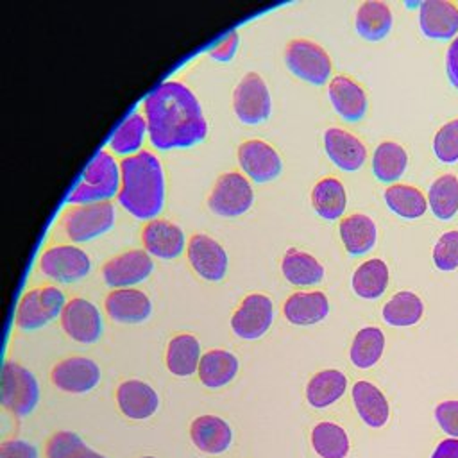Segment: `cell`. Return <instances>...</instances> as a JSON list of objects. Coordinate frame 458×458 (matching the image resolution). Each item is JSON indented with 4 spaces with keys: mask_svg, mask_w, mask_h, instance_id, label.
Here are the masks:
<instances>
[{
    "mask_svg": "<svg viewBox=\"0 0 458 458\" xmlns=\"http://www.w3.org/2000/svg\"><path fill=\"white\" fill-rule=\"evenodd\" d=\"M143 113L150 143L161 150L193 147L206 138L208 123L200 104L182 82H161L145 98Z\"/></svg>",
    "mask_w": 458,
    "mask_h": 458,
    "instance_id": "6da1fadb",
    "label": "cell"
},
{
    "mask_svg": "<svg viewBox=\"0 0 458 458\" xmlns=\"http://www.w3.org/2000/svg\"><path fill=\"white\" fill-rule=\"evenodd\" d=\"M118 200L140 220H154V216L163 209V168L150 150H140L120 161Z\"/></svg>",
    "mask_w": 458,
    "mask_h": 458,
    "instance_id": "7a4b0ae2",
    "label": "cell"
},
{
    "mask_svg": "<svg viewBox=\"0 0 458 458\" xmlns=\"http://www.w3.org/2000/svg\"><path fill=\"white\" fill-rule=\"evenodd\" d=\"M120 191V166L114 157L100 150L84 170V175L77 188L70 193V204H91L109 200Z\"/></svg>",
    "mask_w": 458,
    "mask_h": 458,
    "instance_id": "3957f363",
    "label": "cell"
},
{
    "mask_svg": "<svg viewBox=\"0 0 458 458\" xmlns=\"http://www.w3.org/2000/svg\"><path fill=\"white\" fill-rule=\"evenodd\" d=\"M114 225V206L111 200L77 204L61 216V229L75 243L93 240Z\"/></svg>",
    "mask_w": 458,
    "mask_h": 458,
    "instance_id": "277c9868",
    "label": "cell"
},
{
    "mask_svg": "<svg viewBox=\"0 0 458 458\" xmlns=\"http://www.w3.org/2000/svg\"><path fill=\"white\" fill-rule=\"evenodd\" d=\"M0 401L13 415H29L39 401V386L34 374L23 365L7 360L2 369Z\"/></svg>",
    "mask_w": 458,
    "mask_h": 458,
    "instance_id": "5b68a950",
    "label": "cell"
},
{
    "mask_svg": "<svg viewBox=\"0 0 458 458\" xmlns=\"http://www.w3.org/2000/svg\"><path fill=\"white\" fill-rule=\"evenodd\" d=\"M68 301L57 286H38L23 293L16 310V326L23 331H34L61 317Z\"/></svg>",
    "mask_w": 458,
    "mask_h": 458,
    "instance_id": "8992f818",
    "label": "cell"
},
{
    "mask_svg": "<svg viewBox=\"0 0 458 458\" xmlns=\"http://www.w3.org/2000/svg\"><path fill=\"white\" fill-rule=\"evenodd\" d=\"M284 63L295 77L315 86L326 84L333 68L329 54L310 39H292L284 50Z\"/></svg>",
    "mask_w": 458,
    "mask_h": 458,
    "instance_id": "52a82bcc",
    "label": "cell"
},
{
    "mask_svg": "<svg viewBox=\"0 0 458 458\" xmlns=\"http://www.w3.org/2000/svg\"><path fill=\"white\" fill-rule=\"evenodd\" d=\"M252 200L254 191L249 179L238 172H225L216 179L208 197V206L215 215L233 218L249 211Z\"/></svg>",
    "mask_w": 458,
    "mask_h": 458,
    "instance_id": "ba28073f",
    "label": "cell"
},
{
    "mask_svg": "<svg viewBox=\"0 0 458 458\" xmlns=\"http://www.w3.org/2000/svg\"><path fill=\"white\" fill-rule=\"evenodd\" d=\"M233 109L240 122L258 125L270 116L272 100L263 77L250 72L240 79L233 93Z\"/></svg>",
    "mask_w": 458,
    "mask_h": 458,
    "instance_id": "9c48e42d",
    "label": "cell"
},
{
    "mask_svg": "<svg viewBox=\"0 0 458 458\" xmlns=\"http://www.w3.org/2000/svg\"><path fill=\"white\" fill-rule=\"evenodd\" d=\"M39 268L50 279L73 283L89 274L91 259L86 250L75 245H52L41 254Z\"/></svg>",
    "mask_w": 458,
    "mask_h": 458,
    "instance_id": "30bf717a",
    "label": "cell"
},
{
    "mask_svg": "<svg viewBox=\"0 0 458 458\" xmlns=\"http://www.w3.org/2000/svg\"><path fill=\"white\" fill-rule=\"evenodd\" d=\"M154 270V261L145 249H131L111 259L102 267V279L113 290L129 288L145 281Z\"/></svg>",
    "mask_w": 458,
    "mask_h": 458,
    "instance_id": "8fae6325",
    "label": "cell"
},
{
    "mask_svg": "<svg viewBox=\"0 0 458 458\" xmlns=\"http://www.w3.org/2000/svg\"><path fill=\"white\" fill-rule=\"evenodd\" d=\"M63 331L77 344H95L102 335V317L98 308L82 297L70 299L59 317Z\"/></svg>",
    "mask_w": 458,
    "mask_h": 458,
    "instance_id": "7c38bea8",
    "label": "cell"
},
{
    "mask_svg": "<svg viewBox=\"0 0 458 458\" xmlns=\"http://www.w3.org/2000/svg\"><path fill=\"white\" fill-rule=\"evenodd\" d=\"M272 320V301L263 293H249L233 313L231 327L243 340H258L270 329Z\"/></svg>",
    "mask_w": 458,
    "mask_h": 458,
    "instance_id": "4fadbf2b",
    "label": "cell"
},
{
    "mask_svg": "<svg viewBox=\"0 0 458 458\" xmlns=\"http://www.w3.org/2000/svg\"><path fill=\"white\" fill-rule=\"evenodd\" d=\"M52 383L68 394H86L100 381V367L84 356H70L57 361L50 372Z\"/></svg>",
    "mask_w": 458,
    "mask_h": 458,
    "instance_id": "5bb4252c",
    "label": "cell"
},
{
    "mask_svg": "<svg viewBox=\"0 0 458 458\" xmlns=\"http://www.w3.org/2000/svg\"><path fill=\"white\" fill-rule=\"evenodd\" d=\"M238 163L245 175L254 182H268L283 170L277 150L263 140L243 141L238 147Z\"/></svg>",
    "mask_w": 458,
    "mask_h": 458,
    "instance_id": "9a60e30c",
    "label": "cell"
},
{
    "mask_svg": "<svg viewBox=\"0 0 458 458\" xmlns=\"http://www.w3.org/2000/svg\"><path fill=\"white\" fill-rule=\"evenodd\" d=\"M188 261L191 268L206 281L225 277L229 258L225 249L208 234H193L188 242Z\"/></svg>",
    "mask_w": 458,
    "mask_h": 458,
    "instance_id": "2e32d148",
    "label": "cell"
},
{
    "mask_svg": "<svg viewBox=\"0 0 458 458\" xmlns=\"http://www.w3.org/2000/svg\"><path fill=\"white\" fill-rule=\"evenodd\" d=\"M324 150L327 157L344 172H356L367 159V147L360 138L340 127L324 132Z\"/></svg>",
    "mask_w": 458,
    "mask_h": 458,
    "instance_id": "e0dca14e",
    "label": "cell"
},
{
    "mask_svg": "<svg viewBox=\"0 0 458 458\" xmlns=\"http://www.w3.org/2000/svg\"><path fill=\"white\" fill-rule=\"evenodd\" d=\"M143 249L159 259H174L184 249V233L182 229L163 218L150 220L141 231Z\"/></svg>",
    "mask_w": 458,
    "mask_h": 458,
    "instance_id": "ac0fdd59",
    "label": "cell"
},
{
    "mask_svg": "<svg viewBox=\"0 0 458 458\" xmlns=\"http://www.w3.org/2000/svg\"><path fill=\"white\" fill-rule=\"evenodd\" d=\"M106 313L120 324H140L152 313V302L141 290L116 288L104 301Z\"/></svg>",
    "mask_w": 458,
    "mask_h": 458,
    "instance_id": "d6986e66",
    "label": "cell"
},
{
    "mask_svg": "<svg viewBox=\"0 0 458 458\" xmlns=\"http://www.w3.org/2000/svg\"><path fill=\"white\" fill-rule=\"evenodd\" d=\"M419 25L429 39L458 36V5L449 0H426L419 9Z\"/></svg>",
    "mask_w": 458,
    "mask_h": 458,
    "instance_id": "ffe728a7",
    "label": "cell"
},
{
    "mask_svg": "<svg viewBox=\"0 0 458 458\" xmlns=\"http://www.w3.org/2000/svg\"><path fill=\"white\" fill-rule=\"evenodd\" d=\"M116 404L127 419L145 420L157 411L159 397L145 381L127 379L116 388Z\"/></svg>",
    "mask_w": 458,
    "mask_h": 458,
    "instance_id": "44dd1931",
    "label": "cell"
},
{
    "mask_svg": "<svg viewBox=\"0 0 458 458\" xmlns=\"http://www.w3.org/2000/svg\"><path fill=\"white\" fill-rule=\"evenodd\" d=\"M190 438L199 451L206 454H220L229 449L233 429L218 415H200L190 424Z\"/></svg>",
    "mask_w": 458,
    "mask_h": 458,
    "instance_id": "7402d4cb",
    "label": "cell"
},
{
    "mask_svg": "<svg viewBox=\"0 0 458 458\" xmlns=\"http://www.w3.org/2000/svg\"><path fill=\"white\" fill-rule=\"evenodd\" d=\"M329 100L335 111L347 122L361 120L367 111V93L349 75H336L331 79Z\"/></svg>",
    "mask_w": 458,
    "mask_h": 458,
    "instance_id": "603a6c76",
    "label": "cell"
},
{
    "mask_svg": "<svg viewBox=\"0 0 458 458\" xmlns=\"http://www.w3.org/2000/svg\"><path fill=\"white\" fill-rule=\"evenodd\" d=\"M354 408L369 428H383L390 417V406L385 394L370 381L360 379L351 388Z\"/></svg>",
    "mask_w": 458,
    "mask_h": 458,
    "instance_id": "cb8c5ba5",
    "label": "cell"
},
{
    "mask_svg": "<svg viewBox=\"0 0 458 458\" xmlns=\"http://www.w3.org/2000/svg\"><path fill=\"white\" fill-rule=\"evenodd\" d=\"M283 313L290 324L313 326L322 322L329 313V301L324 292H295L284 304Z\"/></svg>",
    "mask_w": 458,
    "mask_h": 458,
    "instance_id": "d4e9b609",
    "label": "cell"
},
{
    "mask_svg": "<svg viewBox=\"0 0 458 458\" xmlns=\"http://www.w3.org/2000/svg\"><path fill=\"white\" fill-rule=\"evenodd\" d=\"M238 372V358L225 349H211L200 356L199 379L208 388L225 386Z\"/></svg>",
    "mask_w": 458,
    "mask_h": 458,
    "instance_id": "484cf974",
    "label": "cell"
},
{
    "mask_svg": "<svg viewBox=\"0 0 458 458\" xmlns=\"http://www.w3.org/2000/svg\"><path fill=\"white\" fill-rule=\"evenodd\" d=\"M392 11L381 0H365L360 4L354 18L356 32L367 41H379L388 36L392 29Z\"/></svg>",
    "mask_w": 458,
    "mask_h": 458,
    "instance_id": "4316f807",
    "label": "cell"
},
{
    "mask_svg": "<svg viewBox=\"0 0 458 458\" xmlns=\"http://www.w3.org/2000/svg\"><path fill=\"white\" fill-rule=\"evenodd\" d=\"M165 361L168 370L177 377H188L199 369L200 361V344L190 333L175 335L168 345Z\"/></svg>",
    "mask_w": 458,
    "mask_h": 458,
    "instance_id": "83f0119b",
    "label": "cell"
},
{
    "mask_svg": "<svg viewBox=\"0 0 458 458\" xmlns=\"http://www.w3.org/2000/svg\"><path fill=\"white\" fill-rule=\"evenodd\" d=\"M338 229H340V238L344 242V247L351 256L367 254L376 245V238H377L376 224L370 216L363 213H354L345 216L340 222Z\"/></svg>",
    "mask_w": 458,
    "mask_h": 458,
    "instance_id": "f1b7e54d",
    "label": "cell"
},
{
    "mask_svg": "<svg viewBox=\"0 0 458 458\" xmlns=\"http://www.w3.org/2000/svg\"><path fill=\"white\" fill-rule=\"evenodd\" d=\"M281 272L293 286H313L324 279V267L320 261L299 249H288L281 259Z\"/></svg>",
    "mask_w": 458,
    "mask_h": 458,
    "instance_id": "f546056e",
    "label": "cell"
},
{
    "mask_svg": "<svg viewBox=\"0 0 458 458\" xmlns=\"http://www.w3.org/2000/svg\"><path fill=\"white\" fill-rule=\"evenodd\" d=\"M347 388V377L336 369L317 372L306 385V399L313 408H327L335 404Z\"/></svg>",
    "mask_w": 458,
    "mask_h": 458,
    "instance_id": "4dcf8cb0",
    "label": "cell"
},
{
    "mask_svg": "<svg viewBox=\"0 0 458 458\" xmlns=\"http://www.w3.org/2000/svg\"><path fill=\"white\" fill-rule=\"evenodd\" d=\"M311 206L324 220H336L347 206V193L336 177H322L311 190Z\"/></svg>",
    "mask_w": 458,
    "mask_h": 458,
    "instance_id": "1f68e13d",
    "label": "cell"
},
{
    "mask_svg": "<svg viewBox=\"0 0 458 458\" xmlns=\"http://www.w3.org/2000/svg\"><path fill=\"white\" fill-rule=\"evenodd\" d=\"M352 292L367 301L379 299L388 286V267L383 259L372 258L358 265L351 279Z\"/></svg>",
    "mask_w": 458,
    "mask_h": 458,
    "instance_id": "d6a6232c",
    "label": "cell"
},
{
    "mask_svg": "<svg viewBox=\"0 0 458 458\" xmlns=\"http://www.w3.org/2000/svg\"><path fill=\"white\" fill-rule=\"evenodd\" d=\"M383 197H385L388 209L406 220L419 218L428 209V199L424 197V193L419 188H415L411 184L395 182L385 190Z\"/></svg>",
    "mask_w": 458,
    "mask_h": 458,
    "instance_id": "836d02e7",
    "label": "cell"
},
{
    "mask_svg": "<svg viewBox=\"0 0 458 458\" xmlns=\"http://www.w3.org/2000/svg\"><path fill=\"white\" fill-rule=\"evenodd\" d=\"M383 320L394 327L415 326L424 315V302L413 292H397L383 306Z\"/></svg>",
    "mask_w": 458,
    "mask_h": 458,
    "instance_id": "e575fe53",
    "label": "cell"
},
{
    "mask_svg": "<svg viewBox=\"0 0 458 458\" xmlns=\"http://www.w3.org/2000/svg\"><path fill=\"white\" fill-rule=\"evenodd\" d=\"M408 166L406 150L395 141H381L372 156V174L381 182L397 181Z\"/></svg>",
    "mask_w": 458,
    "mask_h": 458,
    "instance_id": "d590c367",
    "label": "cell"
},
{
    "mask_svg": "<svg viewBox=\"0 0 458 458\" xmlns=\"http://www.w3.org/2000/svg\"><path fill=\"white\" fill-rule=\"evenodd\" d=\"M385 351V335L376 326L361 327L351 344L349 358L354 367L358 369H370L374 367Z\"/></svg>",
    "mask_w": 458,
    "mask_h": 458,
    "instance_id": "8d00e7d4",
    "label": "cell"
},
{
    "mask_svg": "<svg viewBox=\"0 0 458 458\" xmlns=\"http://www.w3.org/2000/svg\"><path fill=\"white\" fill-rule=\"evenodd\" d=\"M311 447L320 458H345L351 449L347 431L335 422H318L311 429Z\"/></svg>",
    "mask_w": 458,
    "mask_h": 458,
    "instance_id": "74e56055",
    "label": "cell"
},
{
    "mask_svg": "<svg viewBox=\"0 0 458 458\" xmlns=\"http://www.w3.org/2000/svg\"><path fill=\"white\" fill-rule=\"evenodd\" d=\"M431 213L438 220H449L458 211V177L453 174L438 175L428 193Z\"/></svg>",
    "mask_w": 458,
    "mask_h": 458,
    "instance_id": "f35d334b",
    "label": "cell"
},
{
    "mask_svg": "<svg viewBox=\"0 0 458 458\" xmlns=\"http://www.w3.org/2000/svg\"><path fill=\"white\" fill-rule=\"evenodd\" d=\"M145 131H147L145 118L138 113H132L120 123L116 132L111 136L109 147L120 156H132L141 147Z\"/></svg>",
    "mask_w": 458,
    "mask_h": 458,
    "instance_id": "ab89813d",
    "label": "cell"
},
{
    "mask_svg": "<svg viewBox=\"0 0 458 458\" xmlns=\"http://www.w3.org/2000/svg\"><path fill=\"white\" fill-rule=\"evenodd\" d=\"M433 152L438 161L453 165L458 161V118L444 123L433 138Z\"/></svg>",
    "mask_w": 458,
    "mask_h": 458,
    "instance_id": "60d3db41",
    "label": "cell"
},
{
    "mask_svg": "<svg viewBox=\"0 0 458 458\" xmlns=\"http://www.w3.org/2000/svg\"><path fill=\"white\" fill-rule=\"evenodd\" d=\"M86 447L88 445L77 433L63 429L50 437L45 454L47 458H79Z\"/></svg>",
    "mask_w": 458,
    "mask_h": 458,
    "instance_id": "b9f144b4",
    "label": "cell"
},
{
    "mask_svg": "<svg viewBox=\"0 0 458 458\" xmlns=\"http://www.w3.org/2000/svg\"><path fill=\"white\" fill-rule=\"evenodd\" d=\"M433 263L442 272L458 268V231L444 233L433 247Z\"/></svg>",
    "mask_w": 458,
    "mask_h": 458,
    "instance_id": "7bdbcfd3",
    "label": "cell"
},
{
    "mask_svg": "<svg viewBox=\"0 0 458 458\" xmlns=\"http://www.w3.org/2000/svg\"><path fill=\"white\" fill-rule=\"evenodd\" d=\"M435 419L444 433L458 438V401H442L437 404Z\"/></svg>",
    "mask_w": 458,
    "mask_h": 458,
    "instance_id": "ee69618b",
    "label": "cell"
},
{
    "mask_svg": "<svg viewBox=\"0 0 458 458\" xmlns=\"http://www.w3.org/2000/svg\"><path fill=\"white\" fill-rule=\"evenodd\" d=\"M0 458H38V449L25 440L13 438L0 445Z\"/></svg>",
    "mask_w": 458,
    "mask_h": 458,
    "instance_id": "f6af8a7d",
    "label": "cell"
},
{
    "mask_svg": "<svg viewBox=\"0 0 458 458\" xmlns=\"http://www.w3.org/2000/svg\"><path fill=\"white\" fill-rule=\"evenodd\" d=\"M236 47H238V32H231L218 43L216 48L211 50V57L216 61H231L236 52Z\"/></svg>",
    "mask_w": 458,
    "mask_h": 458,
    "instance_id": "bcb514c9",
    "label": "cell"
},
{
    "mask_svg": "<svg viewBox=\"0 0 458 458\" xmlns=\"http://www.w3.org/2000/svg\"><path fill=\"white\" fill-rule=\"evenodd\" d=\"M445 70L451 84L458 89V36L449 43L445 52Z\"/></svg>",
    "mask_w": 458,
    "mask_h": 458,
    "instance_id": "7dc6e473",
    "label": "cell"
},
{
    "mask_svg": "<svg viewBox=\"0 0 458 458\" xmlns=\"http://www.w3.org/2000/svg\"><path fill=\"white\" fill-rule=\"evenodd\" d=\"M429 458H458V438L440 440Z\"/></svg>",
    "mask_w": 458,
    "mask_h": 458,
    "instance_id": "c3c4849f",
    "label": "cell"
},
{
    "mask_svg": "<svg viewBox=\"0 0 458 458\" xmlns=\"http://www.w3.org/2000/svg\"><path fill=\"white\" fill-rule=\"evenodd\" d=\"M79 458H107V456H104V454H100V453H97V451L86 447V449L81 453Z\"/></svg>",
    "mask_w": 458,
    "mask_h": 458,
    "instance_id": "681fc988",
    "label": "cell"
},
{
    "mask_svg": "<svg viewBox=\"0 0 458 458\" xmlns=\"http://www.w3.org/2000/svg\"><path fill=\"white\" fill-rule=\"evenodd\" d=\"M140 458H156V456H140Z\"/></svg>",
    "mask_w": 458,
    "mask_h": 458,
    "instance_id": "f907efd6",
    "label": "cell"
}]
</instances>
